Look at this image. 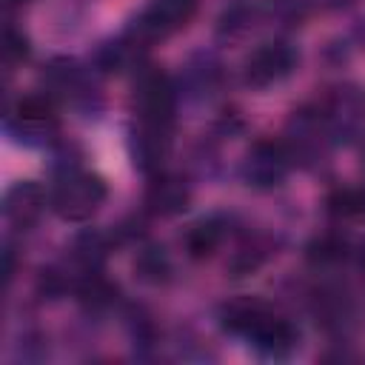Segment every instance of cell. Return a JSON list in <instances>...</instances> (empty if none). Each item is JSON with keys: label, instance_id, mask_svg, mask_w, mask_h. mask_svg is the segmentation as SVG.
I'll list each match as a JSON object with an SVG mask.
<instances>
[{"label": "cell", "instance_id": "cell-1", "mask_svg": "<svg viewBox=\"0 0 365 365\" xmlns=\"http://www.w3.org/2000/svg\"><path fill=\"white\" fill-rule=\"evenodd\" d=\"M106 200V182L100 174L83 171V168H66L54 188H51V208L57 217L68 220V222H83L88 217H94L100 211Z\"/></svg>", "mask_w": 365, "mask_h": 365}, {"label": "cell", "instance_id": "cell-2", "mask_svg": "<svg viewBox=\"0 0 365 365\" xmlns=\"http://www.w3.org/2000/svg\"><path fill=\"white\" fill-rule=\"evenodd\" d=\"M317 108L334 143H351L365 128V97L356 86H334L319 97Z\"/></svg>", "mask_w": 365, "mask_h": 365}, {"label": "cell", "instance_id": "cell-3", "mask_svg": "<svg viewBox=\"0 0 365 365\" xmlns=\"http://www.w3.org/2000/svg\"><path fill=\"white\" fill-rule=\"evenodd\" d=\"M197 11V0H154L125 31V37L131 43H137L140 48H145L154 40H163L180 29L188 26V20Z\"/></svg>", "mask_w": 365, "mask_h": 365}, {"label": "cell", "instance_id": "cell-4", "mask_svg": "<svg viewBox=\"0 0 365 365\" xmlns=\"http://www.w3.org/2000/svg\"><path fill=\"white\" fill-rule=\"evenodd\" d=\"M131 100H134V114L140 123L171 125L174 108H177V88L165 71H160V68L140 71Z\"/></svg>", "mask_w": 365, "mask_h": 365}, {"label": "cell", "instance_id": "cell-5", "mask_svg": "<svg viewBox=\"0 0 365 365\" xmlns=\"http://www.w3.org/2000/svg\"><path fill=\"white\" fill-rule=\"evenodd\" d=\"M294 157L282 140H257L242 160V180L251 188H274L285 180Z\"/></svg>", "mask_w": 365, "mask_h": 365}, {"label": "cell", "instance_id": "cell-6", "mask_svg": "<svg viewBox=\"0 0 365 365\" xmlns=\"http://www.w3.org/2000/svg\"><path fill=\"white\" fill-rule=\"evenodd\" d=\"M294 68H297L294 46H288L285 40H271V43H262L259 48H254L248 54L245 68H242V80L254 88H268V86L285 80Z\"/></svg>", "mask_w": 365, "mask_h": 365}, {"label": "cell", "instance_id": "cell-7", "mask_svg": "<svg viewBox=\"0 0 365 365\" xmlns=\"http://www.w3.org/2000/svg\"><path fill=\"white\" fill-rule=\"evenodd\" d=\"M282 143L288 145L291 157H297V160H314L334 140H331V131H328L319 108L317 106H305V108H299V111L291 114V120L285 125V134H282Z\"/></svg>", "mask_w": 365, "mask_h": 365}, {"label": "cell", "instance_id": "cell-8", "mask_svg": "<svg viewBox=\"0 0 365 365\" xmlns=\"http://www.w3.org/2000/svg\"><path fill=\"white\" fill-rule=\"evenodd\" d=\"M11 125L20 134V140H29V143H37V140L54 134V128H57L54 100L48 94L23 97L11 111Z\"/></svg>", "mask_w": 365, "mask_h": 365}, {"label": "cell", "instance_id": "cell-9", "mask_svg": "<svg viewBox=\"0 0 365 365\" xmlns=\"http://www.w3.org/2000/svg\"><path fill=\"white\" fill-rule=\"evenodd\" d=\"M171 151V125L140 123L131 134V157L145 174H157Z\"/></svg>", "mask_w": 365, "mask_h": 365}, {"label": "cell", "instance_id": "cell-10", "mask_svg": "<svg viewBox=\"0 0 365 365\" xmlns=\"http://www.w3.org/2000/svg\"><path fill=\"white\" fill-rule=\"evenodd\" d=\"M143 202H145V211L154 214V217H174V214H182L188 208L191 188L182 177L157 171L154 180L148 182V188H145Z\"/></svg>", "mask_w": 365, "mask_h": 365}, {"label": "cell", "instance_id": "cell-11", "mask_svg": "<svg viewBox=\"0 0 365 365\" xmlns=\"http://www.w3.org/2000/svg\"><path fill=\"white\" fill-rule=\"evenodd\" d=\"M248 342H251L262 356L282 359V356H288V354L297 348L299 331L294 328L291 319H285V317H279V314L271 311V314L257 325V331L248 336Z\"/></svg>", "mask_w": 365, "mask_h": 365}, {"label": "cell", "instance_id": "cell-12", "mask_svg": "<svg viewBox=\"0 0 365 365\" xmlns=\"http://www.w3.org/2000/svg\"><path fill=\"white\" fill-rule=\"evenodd\" d=\"M43 208H46V191H43L37 182H31V180L17 182L14 188H9L6 205H3L6 220H9L14 228H29V225H34L37 217L43 214Z\"/></svg>", "mask_w": 365, "mask_h": 365}, {"label": "cell", "instance_id": "cell-13", "mask_svg": "<svg viewBox=\"0 0 365 365\" xmlns=\"http://www.w3.org/2000/svg\"><path fill=\"white\" fill-rule=\"evenodd\" d=\"M271 314V308L262 302V299H254V297H240V299H231L222 305L220 311V322L225 331L237 334V336H251L257 331V325Z\"/></svg>", "mask_w": 365, "mask_h": 365}, {"label": "cell", "instance_id": "cell-14", "mask_svg": "<svg viewBox=\"0 0 365 365\" xmlns=\"http://www.w3.org/2000/svg\"><path fill=\"white\" fill-rule=\"evenodd\" d=\"M222 237H225V222L220 217H205V220H197L185 231L182 242H185V251L191 259H205L220 248Z\"/></svg>", "mask_w": 365, "mask_h": 365}, {"label": "cell", "instance_id": "cell-15", "mask_svg": "<svg viewBox=\"0 0 365 365\" xmlns=\"http://www.w3.org/2000/svg\"><path fill=\"white\" fill-rule=\"evenodd\" d=\"M314 314L317 322L328 331H342L351 322V299L336 288H322L314 297Z\"/></svg>", "mask_w": 365, "mask_h": 365}, {"label": "cell", "instance_id": "cell-16", "mask_svg": "<svg viewBox=\"0 0 365 365\" xmlns=\"http://www.w3.org/2000/svg\"><path fill=\"white\" fill-rule=\"evenodd\" d=\"M351 251H354V248H351L348 237H342V234H336V231H328V234H319V237H314V240L308 242L305 257H308V262L317 265V268H331V265L345 262V259L351 257Z\"/></svg>", "mask_w": 365, "mask_h": 365}, {"label": "cell", "instance_id": "cell-17", "mask_svg": "<svg viewBox=\"0 0 365 365\" xmlns=\"http://www.w3.org/2000/svg\"><path fill=\"white\" fill-rule=\"evenodd\" d=\"M77 297H80V302H83L86 308L103 311V308L114 305V299H117V285L108 282V279H106L103 274H97V271H86V274L77 279Z\"/></svg>", "mask_w": 365, "mask_h": 365}, {"label": "cell", "instance_id": "cell-18", "mask_svg": "<svg viewBox=\"0 0 365 365\" xmlns=\"http://www.w3.org/2000/svg\"><path fill=\"white\" fill-rule=\"evenodd\" d=\"M106 254H108V237L100 234V231H86L71 245V257H74V262L80 265L83 274L86 271H97L100 262L106 259Z\"/></svg>", "mask_w": 365, "mask_h": 365}, {"label": "cell", "instance_id": "cell-19", "mask_svg": "<svg viewBox=\"0 0 365 365\" xmlns=\"http://www.w3.org/2000/svg\"><path fill=\"white\" fill-rule=\"evenodd\" d=\"M134 271H137V277H140L143 282H148V285L165 282L168 274H171V262H168L165 248H163V245H145V248L140 251L137 262H134Z\"/></svg>", "mask_w": 365, "mask_h": 365}, {"label": "cell", "instance_id": "cell-20", "mask_svg": "<svg viewBox=\"0 0 365 365\" xmlns=\"http://www.w3.org/2000/svg\"><path fill=\"white\" fill-rule=\"evenodd\" d=\"M328 211L334 217L351 220V217H365V188H339L328 197Z\"/></svg>", "mask_w": 365, "mask_h": 365}, {"label": "cell", "instance_id": "cell-21", "mask_svg": "<svg viewBox=\"0 0 365 365\" xmlns=\"http://www.w3.org/2000/svg\"><path fill=\"white\" fill-rule=\"evenodd\" d=\"M26 57H29V40H26V34L9 26L6 34H3V60H6L9 66H17V63H23Z\"/></svg>", "mask_w": 365, "mask_h": 365}, {"label": "cell", "instance_id": "cell-22", "mask_svg": "<svg viewBox=\"0 0 365 365\" xmlns=\"http://www.w3.org/2000/svg\"><path fill=\"white\" fill-rule=\"evenodd\" d=\"M356 259H359V265L365 268V242H362V245L356 248Z\"/></svg>", "mask_w": 365, "mask_h": 365}, {"label": "cell", "instance_id": "cell-23", "mask_svg": "<svg viewBox=\"0 0 365 365\" xmlns=\"http://www.w3.org/2000/svg\"><path fill=\"white\" fill-rule=\"evenodd\" d=\"M9 6H23V3H29V0H6Z\"/></svg>", "mask_w": 365, "mask_h": 365}, {"label": "cell", "instance_id": "cell-24", "mask_svg": "<svg viewBox=\"0 0 365 365\" xmlns=\"http://www.w3.org/2000/svg\"><path fill=\"white\" fill-rule=\"evenodd\" d=\"M325 3H334V6H339V3H348V0H325Z\"/></svg>", "mask_w": 365, "mask_h": 365}]
</instances>
